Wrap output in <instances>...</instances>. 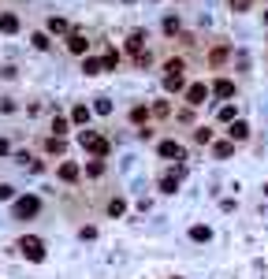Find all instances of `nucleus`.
<instances>
[{
    "mask_svg": "<svg viewBox=\"0 0 268 279\" xmlns=\"http://www.w3.org/2000/svg\"><path fill=\"white\" fill-rule=\"evenodd\" d=\"M186 63L183 60H168L164 63V90L168 93H179V90H186Z\"/></svg>",
    "mask_w": 268,
    "mask_h": 279,
    "instance_id": "f257e3e1",
    "label": "nucleus"
},
{
    "mask_svg": "<svg viewBox=\"0 0 268 279\" xmlns=\"http://www.w3.org/2000/svg\"><path fill=\"white\" fill-rule=\"evenodd\" d=\"M79 142H82V149L86 153H93V160H104V157H108V138H101V134L97 130H82L79 134Z\"/></svg>",
    "mask_w": 268,
    "mask_h": 279,
    "instance_id": "f03ea898",
    "label": "nucleus"
},
{
    "mask_svg": "<svg viewBox=\"0 0 268 279\" xmlns=\"http://www.w3.org/2000/svg\"><path fill=\"white\" fill-rule=\"evenodd\" d=\"M19 253H23L26 261L41 264L45 261V242H41V238H34V235H23V238H19Z\"/></svg>",
    "mask_w": 268,
    "mask_h": 279,
    "instance_id": "7ed1b4c3",
    "label": "nucleus"
},
{
    "mask_svg": "<svg viewBox=\"0 0 268 279\" xmlns=\"http://www.w3.org/2000/svg\"><path fill=\"white\" fill-rule=\"evenodd\" d=\"M127 52L134 56V63H138V67L149 63V52H146V30H130V37H127Z\"/></svg>",
    "mask_w": 268,
    "mask_h": 279,
    "instance_id": "20e7f679",
    "label": "nucleus"
},
{
    "mask_svg": "<svg viewBox=\"0 0 268 279\" xmlns=\"http://www.w3.org/2000/svg\"><path fill=\"white\" fill-rule=\"evenodd\" d=\"M209 97H213V86H205V82H194V86H186V104L190 108H201Z\"/></svg>",
    "mask_w": 268,
    "mask_h": 279,
    "instance_id": "39448f33",
    "label": "nucleus"
},
{
    "mask_svg": "<svg viewBox=\"0 0 268 279\" xmlns=\"http://www.w3.org/2000/svg\"><path fill=\"white\" fill-rule=\"evenodd\" d=\"M37 208H41V201L34 194H26V197H19L12 205V213H15V220H26V216H37Z\"/></svg>",
    "mask_w": 268,
    "mask_h": 279,
    "instance_id": "423d86ee",
    "label": "nucleus"
},
{
    "mask_svg": "<svg viewBox=\"0 0 268 279\" xmlns=\"http://www.w3.org/2000/svg\"><path fill=\"white\" fill-rule=\"evenodd\" d=\"M157 153H160V157H164V160H186V149L179 146L175 138H164V142H160V146H157Z\"/></svg>",
    "mask_w": 268,
    "mask_h": 279,
    "instance_id": "0eeeda50",
    "label": "nucleus"
},
{
    "mask_svg": "<svg viewBox=\"0 0 268 279\" xmlns=\"http://www.w3.org/2000/svg\"><path fill=\"white\" fill-rule=\"evenodd\" d=\"M67 49H71L75 56H86V49H90L86 34H82V30H71V34H67Z\"/></svg>",
    "mask_w": 268,
    "mask_h": 279,
    "instance_id": "6e6552de",
    "label": "nucleus"
},
{
    "mask_svg": "<svg viewBox=\"0 0 268 279\" xmlns=\"http://www.w3.org/2000/svg\"><path fill=\"white\" fill-rule=\"evenodd\" d=\"M56 175H60V182H75V179L82 175V168L75 164V160H63V164L56 168Z\"/></svg>",
    "mask_w": 268,
    "mask_h": 279,
    "instance_id": "1a4fd4ad",
    "label": "nucleus"
},
{
    "mask_svg": "<svg viewBox=\"0 0 268 279\" xmlns=\"http://www.w3.org/2000/svg\"><path fill=\"white\" fill-rule=\"evenodd\" d=\"M227 138H231V142H246V138H250V123H246V119H235L231 127H227Z\"/></svg>",
    "mask_w": 268,
    "mask_h": 279,
    "instance_id": "9d476101",
    "label": "nucleus"
},
{
    "mask_svg": "<svg viewBox=\"0 0 268 279\" xmlns=\"http://www.w3.org/2000/svg\"><path fill=\"white\" fill-rule=\"evenodd\" d=\"M190 242H213V227L209 224H194L190 227Z\"/></svg>",
    "mask_w": 268,
    "mask_h": 279,
    "instance_id": "9b49d317",
    "label": "nucleus"
},
{
    "mask_svg": "<svg viewBox=\"0 0 268 279\" xmlns=\"http://www.w3.org/2000/svg\"><path fill=\"white\" fill-rule=\"evenodd\" d=\"M179 190V171H164L160 175V194H175Z\"/></svg>",
    "mask_w": 268,
    "mask_h": 279,
    "instance_id": "f8f14e48",
    "label": "nucleus"
},
{
    "mask_svg": "<svg viewBox=\"0 0 268 279\" xmlns=\"http://www.w3.org/2000/svg\"><path fill=\"white\" fill-rule=\"evenodd\" d=\"M90 104H75V108H71V123H75V127H86V123H90Z\"/></svg>",
    "mask_w": 268,
    "mask_h": 279,
    "instance_id": "ddd939ff",
    "label": "nucleus"
},
{
    "mask_svg": "<svg viewBox=\"0 0 268 279\" xmlns=\"http://www.w3.org/2000/svg\"><path fill=\"white\" fill-rule=\"evenodd\" d=\"M213 93H216V97H224V101L235 97V82H231V79H216V82H213Z\"/></svg>",
    "mask_w": 268,
    "mask_h": 279,
    "instance_id": "4468645a",
    "label": "nucleus"
},
{
    "mask_svg": "<svg viewBox=\"0 0 268 279\" xmlns=\"http://www.w3.org/2000/svg\"><path fill=\"white\" fill-rule=\"evenodd\" d=\"M227 60H231V49H227V45H220V49L209 52V63H213V67H224Z\"/></svg>",
    "mask_w": 268,
    "mask_h": 279,
    "instance_id": "2eb2a0df",
    "label": "nucleus"
},
{
    "mask_svg": "<svg viewBox=\"0 0 268 279\" xmlns=\"http://www.w3.org/2000/svg\"><path fill=\"white\" fill-rule=\"evenodd\" d=\"M149 104H134V108H130V123H134V127H142V123H146L149 119Z\"/></svg>",
    "mask_w": 268,
    "mask_h": 279,
    "instance_id": "dca6fc26",
    "label": "nucleus"
},
{
    "mask_svg": "<svg viewBox=\"0 0 268 279\" xmlns=\"http://www.w3.org/2000/svg\"><path fill=\"white\" fill-rule=\"evenodd\" d=\"M82 71L86 75H101L104 71V60H97V56H82Z\"/></svg>",
    "mask_w": 268,
    "mask_h": 279,
    "instance_id": "f3484780",
    "label": "nucleus"
},
{
    "mask_svg": "<svg viewBox=\"0 0 268 279\" xmlns=\"http://www.w3.org/2000/svg\"><path fill=\"white\" fill-rule=\"evenodd\" d=\"M123 213H127V201H123V197H112V201H108V216L119 220Z\"/></svg>",
    "mask_w": 268,
    "mask_h": 279,
    "instance_id": "a211bd4d",
    "label": "nucleus"
},
{
    "mask_svg": "<svg viewBox=\"0 0 268 279\" xmlns=\"http://www.w3.org/2000/svg\"><path fill=\"white\" fill-rule=\"evenodd\" d=\"M213 153H216L220 160H224V157H231V153H235V142H231V138H227V142H216V146H213Z\"/></svg>",
    "mask_w": 268,
    "mask_h": 279,
    "instance_id": "6ab92c4d",
    "label": "nucleus"
},
{
    "mask_svg": "<svg viewBox=\"0 0 268 279\" xmlns=\"http://www.w3.org/2000/svg\"><path fill=\"white\" fill-rule=\"evenodd\" d=\"M67 130H71V123H67L63 115H52V134H56V138H63Z\"/></svg>",
    "mask_w": 268,
    "mask_h": 279,
    "instance_id": "aec40b11",
    "label": "nucleus"
},
{
    "mask_svg": "<svg viewBox=\"0 0 268 279\" xmlns=\"http://www.w3.org/2000/svg\"><path fill=\"white\" fill-rule=\"evenodd\" d=\"M45 26H49V34H67V19H60V15H52Z\"/></svg>",
    "mask_w": 268,
    "mask_h": 279,
    "instance_id": "412c9836",
    "label": "nucleus"
},
{
    "mask_svg": "<svg viewBox=\"0 0 268 279\" xmlns=\"http://www.w3.org/2000/svg\"><path fill=\"white\" fill-rule=\"evenodd\" d=\"M0 30H4V34H15V30H19V19H15V15H0Z\"/></svg>",
    "mask_w": 268,
    "mask_h": 279,
    "instance_id": "4be33fe9",
    "label": "nucleus"
},
{
    "mask_svg": "<svg viewBox=\"0 0 268 279\" xmlns=\"http://www.w3.org/2000/svg\"><path fill=\"white\" fill-rule=\"evenodd\" d=\"M86 175H90V179L104 175V160H90V164H86Z\"/></svg>",
    "mask_w": 268,
    "mask_h": 279,
    "instance_id": "5701e85b",
    "label": "nucleus"
},
{
    "mask_svg": "<svg viewBox=\"0 0 268 279\" xmlns=\"http://www.w3.org/2000/svg\"><path fill=\"white\" fill-rule=\"evenodd\" d=\"M194 142H197V146H209V142H213V130H209V127H197V130H194Z\"/></svg>",
    "mask_w": 268,
    "mask_h": 279,
    "instance_id": "b1692460",
    "label": "nucleus"
},
{
    "mask_svg": "<svg viewBox=\"0 0 268 279\" xmlns=\"http://www.w3.org/2000/svg\"><path fill=\"white\" fill-rule=\"evenodd\" d=\"M45 149L60 157V153H63V138H56V134H52V138H45Z\"/></svg>",
    "mask_w": 268,
    "mask_h": 279,
    "instance_id": "393cba45",
    "label": "nucleus"
},
{
    "mask_svg": "<svg viewBox=\"0 0 268 279\" xmlns=\"http://www.w3.org/2000/svg\"><path fill=\"white\" fill-rule=\"evenodd\" d=\"M164 34H179V15H168L164 19Z\"/></svg>",
    "mask_w": 268,
    "mask_h": 279,
    "instance_id": "a878e982",
    "label": "nucleus"
},
{
    "mask_svg": "<svg viewBox=\"0 0 268 279\" xmlns=\"http://www.w3.org/2000/svg\"><path fill=\"white\" fill-rule=\"evenodd\" d=\"M227 4H231V12H250L253 0H227Z\"/></svg>",
    "mask_w": 268,
    "mask_h": 279,
    "instance_id": "bb28decb",
    "label": "nucleus"
},
{
    "mask_svg": "<svg viewBox=\"0 0 268 279\" xmlns=\"http://www.w3.org/2000/svg\"><path fill=\"white\" fill-rule=\"evenodd\" d=\"M116 67H119V52H108L104 56V71H116Z\"/></svg>",
    "mask_w": 268,
    "mask_h": 279,
    "instance_id": "cd10ccee",
    "label": "nucleus"
},
{
    "mask_svg": "<svg viewBox=\"0 0 268 279\" xmlns=\"http://www.w3.org/2000/svg\"><path fill=\"white\" fill-rule=\"evenodd\" d=\"M220 119H224V123H235V104H224V108H220Z\"/></svg>",
    "mask_w": 268,
    "mask_h": 279,
    "instance_id": "c85d7f7f",
    "label": "nucleus"
},
{
    "mask_svg": "<svg viewBox=\"0 0 268 279\" xmlns=\"http://www.w3.org/2000/svg\"><path fill=\"white\" fill-rule=\"evenodd\" d=\"M93 108H97L101 115H108V112H112V101H108V97H97V104H93Z\"/></svg>",
    "mask_w": 268,
    "mask_h": 279,
    "instance_id": "c756f323",
    "label": "nucleus"
},
{
    "mask_svg": "<svg viewBox=\"0 0 268 279\" xmlns=\"http://www.w3.org/2000/svg\"><path fill=\"white\" fill-rule=\"evenodd\" d=\"M153 112H157V115H171V104L168 101H157V104H153Z\"/></svg>",
    "mask_w": 268,
    "mask_h": 279,
    "instance_id": "7c9ffc66",
    "label": "nucleus"
},
{
    "mask_svg": "<svg viewBox=\"0 0 268 279\" xmlns=\"http://www.w3.org/2000/svg\"><path fill=\"white\" fill-rule=\"evenodd\" d=\"M34 45L37 49H49V34H34Z\"/></svg>",
    "mask_w": 268,
    "mask_h": 279,
    "instance_id": "2f4dec72",
    "label": "nucleus"
},
{
    "mask_svg": "<svg viewBox=\"0 0 268 279\" xmlns=\"http://www.w3.org/2000/svg\"><path fill=\"white\" fill-rule=\"evenodd\" d=\"M0 201H12V186H0Z\"/></svg>",
    "mask_w": 268,
    "mask_h": 279,
    "instance_id": "473e14b6",
    "label": "nucleus"
},
{
    "mask_svg": "<svg viewBox=\"0 0 268 279\" xmlns=\"http://www.w3.org/2000/svg\"><path fill=\"white\" fill-rule=\"evenodd\" d=\"M8 149H12V146H8V142H4V138H0V157H4V153H8Z\"/></svg>",
    "mask_w": 268,
    "mask_h": 279,
    "instance_id": "72a5a7b5",
    "label": "nucleus"
},
{
    "mask_svg": "<svg viewBox=\"0 0 268 279\" xmlns=\"http://www.w3.org/2000/svg\"><path fill=\"white\" fill-rule=\"evenodd\" d=\"M264 197H268V182H264Z\"/></svg>",
    "mask_w": 268,
    "mask_h": 279,
    "instance_id": "f704fd0d",
    "label": "nucleus"
},
{
    "mask_svg": "<svg viewBox=\"0 0 268 279\" xmlns=\"http://www.w3.org/2000/svg\"><path fill=\"white\" fill-rule=\"evenodd\" d=\"M264 23H268V12H264Z\"/></svg>",
    "mask_w": 268,
    "mask_h": 279,
    "instance_id": "c9c22d12",
    "label": "nucleus"
},
{
    "mask_svg": "<svg viewBox=\"0 0 268 279\" xmlns=\"http://www.w3.org/2000/svg\"><path fill=\"white\" fill-rule=\"evenodd\" d=\"M127 4H130V0H127Z\"/></svg>",
    "mask_w": 268,
    "mask_h": 279,
    "instance_id": "e433bc0d",
    "label": "nucleus"
},
{
    "mask_svg": "<svg viewBox=\"0 0 268 279\" xmlns=\"http://www.w3.org/2000/svg\"><path fill=\"white\" fill-rule=\"evenodd\" d=\"M175 279H179V275H175Z\"/></svg>",
    "mask_w": 268,
    "mask_h": 279,
    "instance_id": "4c0bfd02",
    "label": "nucleus"
}]
</instances>
